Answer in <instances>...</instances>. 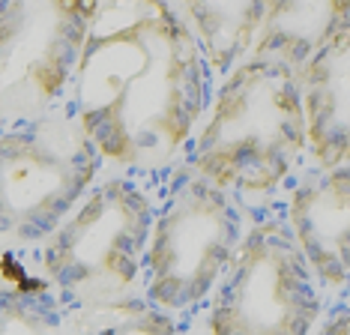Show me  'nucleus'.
<instances>
[{
    "instance_id": "6",
    "label": "nucleus",
    "mask_w": 350,
    "mask_h": 335,
    "mask_svg": "<svg viewBox=\"0 0 350 335\" xmlns=\"http://www.w3.org/2000/svg\"><path fill=\"white\" fill-rule=\"evenodd\" d=\"M326 297L282 213L252 219L201 311L213 335H314Z\"/></svg>"
},
{
    "instance_id": "5",
    "label": "nucleus",
    "mask_w": 350,
    "mask_h": 335,
    "mask_svg": "<svg viewBox=\"0 0 350 335\" xmlns=\"http://www.w3.org/2000/svg\"><path fill=\"white\" fill-rule=\"evenodd\" d=\"M249 215L189 162L162 180L144 260V297L180 321L206 308L240 249Z\"/></svg>"
},
{
    "instance_id": "9",
    "label": "nucleus",
    "mask_w": 350,
    "mask_h": 335,
    "mask_svg": "<svg viewBox=\"0 0 350 335\" xmlns=\"http://www.w3.org/2000/svg\"><path fill=\"white\" fill-rule=\"evenodd\" d=\"M308 123V165L350 162V12L299 69Z\"/></svg>"
},
{
    "instance_id": "13",
    "label": "nucleus",
    "mask_w": 350,
    "mask_h": 335,
    "mask_svg": "<svg viewBox=\"0 0 350 335\" xmlns=\"http://www.w3.org/2000/svg\"><path fill=\"white\" fill-rule=\"evenodd\" d=\"M186 321L153 306L144 293L90 306L72 314L69 335H183Z\"/></svg>"
},
{
    "instance_id": "15",
    "label": "nucleus",
    "mask_w": 350,
    "mask_h": 335,
    "mask_svg": "<svg viewBox=\"0 0 350 335\" xmlns=\"http://www.w3.org/2000/svg\"><path fill=\"white\" fill-rule=\"evenodd\" d=\"M183 335H213V332L206 330L204 317L198 314V317H192V321H186V326H183Z\"/></svg>"
},
{
    "instance_id": "14",
    "label": "nucleus",
    "mask_w": 350,
    "mask_h": 335,
    "mask_svg": "<svg viewBox=\"0 0 350 335\" xmlns=\"http://www.w3.org/2000/svg\"><path fill=\"white\" fill-rule=\"evenodd\" d=\"M314 335H350V297L326 306Z\"/></svg>"
},
{
    "instance_id": "11",
    "label": "nucleus",
    "mask_w": 350,
    "mask_h": 335,
    "mask_svg": "<svg viewBox=\"0 0 350 335\" xmlns=\"http://www.w3.org/2000/svg\"><path fill=\"white\" fill-rule=\"evenodd\" d=\"M347 12L350 0H269L252 54L299 72Z\"/></svg>"
},
{
    "instance_id": "4",
    "label": "nucleus",
    "mask_w": 350,
    "mask_h": 335,
    "mask_svg": "<svg viewBox=\"0 0 350 335\" xmlns=\"http://www.w3.org/2000/svg\"><path fill=\"white\" fill-rule=\"evenodd\" d=\"M102 174V156L69 105L0 126V260L33 258Z\"/></svg>"
},
{
    "instance_id": "2",
    "label": "nucleus",
    "mask_w": 350,
    "mask_h": 335,
    "mask_svg": "<svg viewBox=\"0 0 350 335\" xmlns=\"http://www.w3.org/2000/svg\"><path fill=\"white\" fill-rule=\"evenodd\" d=\"M186 162L228 191L249 219L278 213L308 165L299 72L254 54L237 63L216 81Z\"/></svg>"
},
{
    "instance_id": "7",
    "label": "nucleus",
    "mask_w": 350,
    "mask_h": 335,
    "mask_svg": "<svg viewBox=\"0 0 350 335\" xmlns=\"http://www.w3.org/2000/svg\"><path fill=\"white\" fill-rule=\"evenodd\" d=\"M102 0H0V126L69 105Z\"/></svg>"
},
{
    "instance_id": "12",
    "label": "nucleus",
    "mask_w": 350,
    "mask_h": 335,
    "mask_svg": "<svg viewBox=\"0 0 350 335\" xmlns=\"http://www.w3.org/2000/svg\"><path fill=\"white\" fill-rule=\"evenodd\" d=\"M72 314L27 260H0V335H69Z\"/></svg>"
},
{
    "instance_id": "1",
    "label": "nucleus",
    "mask_w": 350,
    "mask_h": 335,
    "mask_svg": "<svg viewBox=\"0 0 350 335\" xmlns=\"http://www.w3.org/2000/svg\"><path fill=\"white\" fill-rule=\"evenodd\" d=\"M216 75L174 0H102L69 108L108 174L162 180L192 153Z\"/></svg>"
},
{
    "instance_id": "3",
    "label": "nucleus",
    "mask_w": 350,
    "mask_h": 335,
    "mask_svg": "<svg viewBox=\"0 0 350 335\" xmlns=\"http://www.w3.org/2000/svg\"><path fill=\"white\" fill-rule=\"evenodd\" d=\"M162 180L105 171L27 260L57 291L69 314L144 293Z\"/></svg>"
},
{
    "instance_id": "10",
    "label": "nucleus",
    "mask_w": 350,
    "mask_h": 335,
    "mask_svg": "<svg viewBox=\"0 0 350 335\" xmlns=\"http://www.w3.org/2000/svg\"><path fill=\"white\" fill-rule=\"evenodd\" d=\"M174 3L201 42L216 81L252 54L269 10V0H174Z\"/></svg>"
},
{
    "instance_id": "8",
    "label": "nucleus",
    "mask_w": 350,
    "mask_h": 335,
    "mask_svg": "<svg viewBox=\"0 0 350 335\" xmlns=\"http://www.w3.org/2000/svg\"><path fill=\"white\" fill-rule=\"evenodd\" d=\"M326 302L350 297V162L306 165L282 210Z\"/></svg>"
}]
</instances>
